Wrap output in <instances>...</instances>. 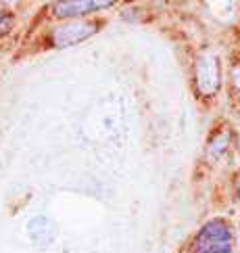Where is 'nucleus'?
I'll list each match as a JSON object with an SVG mask.
<instances>
[{
	"mask_svg": "<svg viewBox=\"0 0 240 253\" xmlns=\"http://www.w3.org/2000/svg\"><path fill=\"white\" fill-rule=\"evenodd\" d=\"M234 245L232 230L224 220H211L194 239V253H230Z\"/></svg>",
	"mask_w": 240,
	"mask_h": 253,
	"instance_id": "1",
	"label": "nucleus"
},
{
	"mask_svg": "<svg viewBox=\"0 0 240 253\" xmlns=\"http://www.w3.org/2000/svg\"><path fill=\"white\" fill-rule=\"evenodd\" d=\"M194 76H197V88L201 94L211 96L215 94L221 86V65L219 57L207 52L197 59V67H194Z\"/></svg>",
	"mask_w": 240,
	"mask_h": 253,
	"instance_id": "2",
	"label": "nucleus"
},
{
	"mask_svg": "<svg viewBox=\"0 0 240 253\" xmlns=\"http://www.w3.org/2000/svg\"><path fill=\"white\" fill-rule=\"evenodd\" d=\"M96 25L94 23H88V21H67V23H61L59 28L52 30V44L59 48H69V46H75V44L88 40L92 34H96Z\"/></svg>",
	"mask_w": 240,
	"mask_h": 253,
	"instance_id": "3",
	"label": "nucleus"
},
{
	"mask_svg": "<svg viewBox=\"0 0 240 253\" xmlns=\"http://www.w3.org/2000/svg\"><path fill=\"white\" fill-rule=\"evenodd\" d=\"M115 0H59L52 6V13L63 19H75L88 13H96V11H104V8L113 6Z\"/></svg>",
	"mask_w": 240,
	"mask_h": 253,
	"instance_id": "4",
	"label": "nucleus"
},
{
	"mask_svg": "<svg viewBox=\"0 0 240 253\" xmlns=\"http://www.w3.org/2000/svg\"><path fill=\"white\" fill-rule=\"evenodd\" d=\"M28 234L35 245H48V243H52V239H55L57 228L48 218L38 215V218H32L28 222Z\"/></svg>",
	"mask_w": 240,
	"mask_h": 253,
	"instance_id": "5",
	"label": "nucleus"
},
{
	"mask_svg": "<svg viewBox=\"0 0 240 253\" xmlns=\"http://www.w3.org/2000/svg\"><path fill=\"white\" fill-rule=\"evenodd\" d=\"M230 149V132H219L211 138L209 147H207V157L211 161H217L224 153Z\"/></svg>",
	"mask_w": 240,
	"mask_h": 253,
	"instance_id": "6",
	"label": "nucleus"
},
{
	"mask_svg": "<svg viewBox=\"0 0 240 253\" xmlns=\"http://www.w3.org/2000/svg\"><path fill=\"white\" fill-rule=\"evenodd\" d=\"M13 28V15L6 11H0V34H4Z\"/></svg>",
	"mask_w": 240,
	"mask_h": 253,
	"instance_id": "7",
	"label": "nucleus"
},
{
	"mask_svg": "<svg viewBox=\"0 0 240 253\" xmlns=\"http://www.w3.org/2000/svg\"><path fill=\"white\" fill-rule=\"evenodd\" d=\"M234 84H236V88L240 90V65L234 69Z\"/></svg>",
	"mask_w": 240,
	"mask_h": 253,
	"instance_id": "8",
	"label": "nucleus"
},
{
	"mask_svg": "<svg viewBox=\"0 0 240 253\" xmlns=\"http://www.w3.org/2000/svg\"><path fill=\"white\" fill-rule=\"evenodd\" d=\"M236 193H238V197H240V176L236 178Z\"/></svg>",
	"mask_w": 240,
	"mask_h": 253,
	"instance_id": "9",
	"label": "nucleus"
},
{
	"mask_svg": "<svg viewBox=\"0 0 240 253\" xmlns=\"http://www.w3.org/2000/svg\"><path fill=\"white\" fill-rule=\"evenodd\" d=\"M2 2H8V4H13V2H19V0H2Z\"/></svg>",
	"mask_w": 240,
	"mask_h": 253,
	"instance_id": "10",
	"label": "nucleus"
},
{
	"mask_svg": "<svg viewBox=\"0 0 240 253\" xmlns=\"http://www.w3.org/2000/svg\"><path fill=\"white\" fill-rule=\"evenodd\" d=\"M238 245H240V226H238Z\"/></svg>",
	"mask_w": 240,
	"mask_h": 253,
	"instance_id": "11",
	"label": "nucleus"
}]
</instances>
